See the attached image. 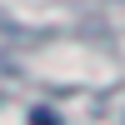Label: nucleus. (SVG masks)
<instances>
[]
</instances>
